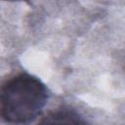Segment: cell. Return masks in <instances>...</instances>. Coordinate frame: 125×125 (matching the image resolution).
Returning a JSON list of instances; mask_svg holds the SVG:
<instances>
[{
  "label": "cell",
  "instance_id": "cell-1",
  "mask_svg": "<svg viewBox=\"0 0 125 125\" xmlns=\"http://www.w3.org/2000/svg\"><path fill=\"white\" fill-rule=\"evenodd\" d=\"M48 91L36 76L20 72L0 86V117L10 125H28L42 112Z\"/></svg>",
  "mask_w": 125,
  "mask_h": 125
},
{
  "label": "cell",
  "instance_id": "cell-2",
  "mask_svg": "<svg viewBox=\"0 0 125 125\" xmlns=\"http://www.w3.org/2000/svg\"><path fill=\"white\" fill-rule=\"evenodd\" d=\"M37 125H93L73 108L62 106L49 112Z\"/></svg>",
  "mask_w": 125,
  "mask_h": 125
}]
</instances>
